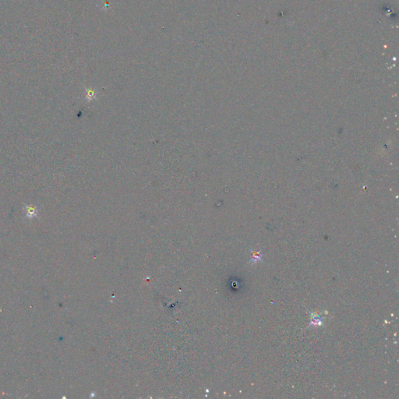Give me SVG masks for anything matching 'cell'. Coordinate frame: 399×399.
Segmentation results:
<instances>
[{"label": "cell", "mask_w": 399, "mask_h": 399, "mask_svg": "<svg viewBox=\"0 0 399 399\" xmlns=\"http://www.w3.org/2000/svg\"><path fill=\"white\" fill-rule=\"evenodd\" d=\"M34 212H35V209L33 208V207H30L29 208H28V214H34Z\"/></svg>", "instance_id": "6da1fadb"}]
</instances>
